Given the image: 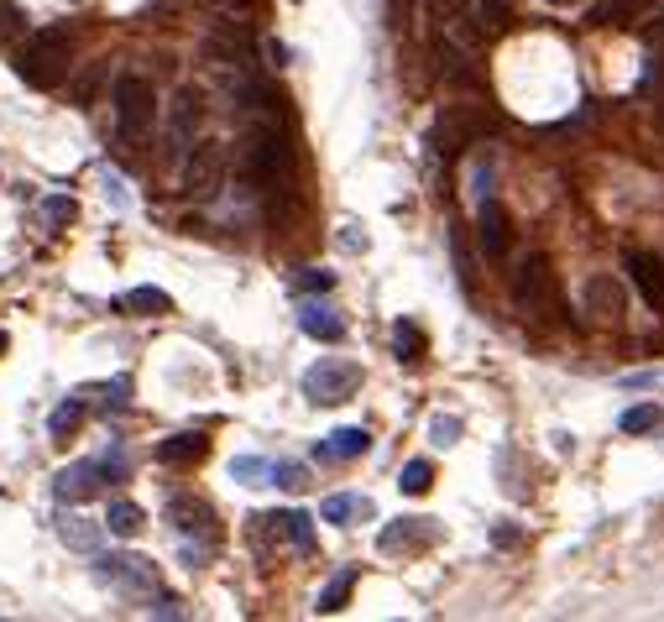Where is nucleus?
I'll return each mask as SVG.
<instances>
[{
  "instance_id": "bb28decb",
  "label": "nucleus",
  "mask_w": 664,
  "mask_h": 622,
  "mask_svg": "<svg viewBox=\"0 0 664 622\" xmlns=\"http://www.w3.org/2000/svg\"><path fill=\"white\" fill-rule=\"evenodd\" d=\"M231 476L246 481V487H262V476L272 481V460H262V455H236L231 460Z\"/></svg>"
},
{
  "instance_id": "ea45409f",
  "label": "nucleus",
  "mask_w": 664,
  "mask_h": 622,
  "mask_svg": "<svg viewBox=\"0 0 664 622\" xmlns=\"http://www.w3.org/2000/svg\"><path fill=\"white\" fill-rule=\"evenodd\" d=\"M549 6H570V0H549Z\"/></svg>"
},
{
  "instance_id": "a19ab883",
  "label": "nucleus",
  "mask_w": 664,
  "mask_h": 622,
  "mask_svg": "<svg viewBox=\"0 0 664 622\" xmlns=\"http://www.w3.org/2000/svg\"><path fill=\"white\" fill-rule=\"evenodd\" d=\"M0 351H6V335H0Z\"/></svg>"
},
{
  "instance_id": "58836bf2",
  "label": "nucleus",
  "mask_w": 664,
  "mask_h": 622,
  "mask_svg": "<svg viewBox=\"0 0 664 622\" xmlns=\"http://www.w3.org/2000/svg\"><path fill=\"white\" fill-rule=\"evenodd\" d=\"M340 230H346V236H340V246H351V251L366 246V236H356V225H340Z\"/></svg>"
},
{
  "instance_id": "a878e982",
  "label": "nucleus",
  "mask_w": 664,
  "mask_h": 622,
  "mask_svg": "<svg viewBox=\"0 0 664 622\" xmlns=\"http://www.w3.org/2000/svg\"><path fill=\"white\" fill-rule=\"evenodd\" d=\"M351 586H356V570H335L330 586L319 591V612H340V607H346V596H351Z\"/></svg>"
},
{
  "instance_id": "1a4fd4ad",
  "label": "nucleus",
  "mask_w": 664,
  "mask_h": 622,
  "mask_svg": "<svg viewBox=\"0 0 664 622\" xmlns=\"http://www.w3.org/2000/svg\"><path fill=\"white\" fill-rule=\"evenodd\" d=\"M95 581L121 586L126 596H152L157 591V570L142 555H95Z\"/></svg>"
},
{
  "instance_id": "473e14b6",
  "label": "nucleus",
  "mask_w": 664,
  "mask_h": 622,
  "mask_svg": "<svg viewBox=\"0 0 664 622\" xmlns=\"http://www.w3.org/2000/svg\"><path fill=\"white\" fill-rule=\"evenodd\" d=\"M100 466H105V481H126V476H131V460H126L121 445H110V450L100 455Z\"/></svg>"
},
{
  "instance_id": "7c9ffc66",
  "label": "nucleus",
  "mask_w": 664,
  "mask_h": 622,
  "mask_svg": "<svg viewBox=\"0 0 664 622\" xmlns=\"http://www.w3.org/2000/svg\"><path fill=\"white\" fill-rule=\"evenodd\" d=\"M21 32H27V16H21V6H16V0H0V48L16 42Z\"/></svg>"
},
{
  "instance_id": "f8f14e48",
  "label": "nucleus",
  "mask_w": 664,
  "mask_h": 622,
  "mask_svg": "<svg viewBox=\"0 0 664 622\" xmlns=\"http://www.w3.org/2000/svg\"><path fill=\"white\" fill-rule=\"evenodd\" d=\"M476 246H482V257H502V251L513 246L508 215H502V204H497L492 194L476 199Z\"/></svg>"
},
{
  "instance_id": "ddd939ff",
  "label": "nucleus",
  "mask_w": 664,
  "mask_h": 622,
  "mask_svg": "<svg viewBox=\"0 0 664 622\" xmlns=\"http://www.w3.org/2000/svg\"><path fill=\"white\" fill-rule=\"evenodd\" d=\"M581 304L591 319H623V288H617L612 272H597V278H586Z\"/></svg>"
},
{
  "instance_id": "9b49d317",
  "label": "nucleus",
  "mask_w": 664,
  "mask_h": 622,
  "mask_svg": "<svg viewBox=\"0 0 664 622\" xmlns=\"http://www.w3.org/2000/svg\"><path fill=\"white\" fill-rule=\"evenodd\" d=\"M100 487H105V466H100V460H79V466H63L53 476V497L58 502H89Z\"/></svg>"
},
{
  "instance_id": "423d86ee",
  "label": "nucleus",
  "mask_w": 664,
  "mask_h": 622,
  "mask_svg": "<svg viewBox=\"0 0 664 622\" xmlns=\"http://www.w3.org/2000/svg\"><path fill=\"white\" fill-rule=\"evenodd\" d=\"M487 126H492V115L482 105H445V115L434 121V152L450 163V157H461Z\"/></svg>"
},
{
  "instance_id": "4be33fe9",
  "label": "nucleus",
  "mask_w": 664,
  "mask_h": 622,
  "mask_svg": "<svg viewBox=\"0 0 664 622\" xmlns=\"http://www.w3.org/2000/svg\"><path fill=\"white\" fill-rule=\"evenodd\" d=\"M142 523H147V513L136 508V502H126V497H116V502H110V513H105V528L116 539H136V534H142Z\"/></svg>"
},
{
  "instance_id": "0eeeda50",
  "label": "nucleus",
  "mask_w": 664,
  "mask_h": 622,
  "mask_svg": "<svg viewBox=\"0 0 664 622\" xmlns=\"http://www.w3.org/2000/svg\"><path fill=\"white\" fill-rule=\"evenodd\" d=\"M356 387H361V366L356 361H340V356H330V361H319V366H309V372H304V398L309 403H325V408L356 398Z\"/></svg>"
},
{
  "instance_id": "c756f323",
  "label": "nucleus",
  "mask_w": 664,
  "mask_h": 622,
  "mask_svg": "<svg viewBox=\"0 0 664 622\" xmlns=\"http://www.w3.org/2000/svg\"><path fill=\"white\" fill-rule=\"evenodd\" d=\"M42 220H48V225H74L79 220V204L68 199V194H48V199H42Z\"/></svg>"
},
{
  "instance_id": "39448f33",
  "label": "nucleus",
  "mask_w": 664,
  "mask_h": 622,
  "mask_svg": "<svg viewBox=\"0 0 664 622\" xmlns=\"http://www.w3.org/2000/svg\"><path fill=\"white\" fill-rule=\"evenodd\" d=\"M225 168H231V157H225L220 142H194L183 152V194L189 199H215L225 189Z\"/></svg>"
},
{
  "instance_id": "f3484780",
  "label": "nucleus",
  "mask_w": 664,
  "mask_h": 622,
  "mask_svg": "<svg viewBox=\"0 0 664 622\" xmlns=\"http://www.w3.org/2000/svg\"><path fill=\"white\" fill-rule=\"evenodd\" d=\"M204 450H210V440H204L199 429H183V434H168V440L157 445V460H163V466H194V460H204Z\"/></svg>"
},
{
  "instance_id": "aec40b11",
  "label": "nucleus",
  "mask_w": 664,
  "mask_h": 622,
  "mask_svg": "<svg viewBox=\"0 0 664 622\" xmlns=\"http://www.w3.org/2000/svg\"><path fill=\"white\" fill-rule=\"evenodd\" d=\"M100 534H105V528L89 523V518H58V539H63L68 549H79V555H95V549H100Z\"/></svg>"
},
{
  "instance_id": "6e6552de",
  "label": "nucleus",
  "mask_w": 664,
  "mask_h": 622,
  "mask_svg": "<svg viewBox=\"0 0 664 622\" xmlns=\"http://www.w3.org/2000/svg\"><path fill=\"white\" fill-rule=\"evenodd\" d=\"M168 523H173L178 539H199L204 549L220 544V518H215V508L204 497H189V492L168 497Z\"/></svg>"
},
{
  "instance_id": "5701e85b",
  "label": "nucleus",
  "mask_w": 664,
  "mask_h": 622,
  "mask_svg": "<svg viewBox=\"0 0 664 622\" xmlns=\"http://www.w3.org/2000/svg\"><path fill=\"white\" fill-rule=\"evenodd\" d=\"M272 528H278V534H288L293 539V549H314V518L309 513H272Z\"/></svg>"
},
{
  "instance_id": "f704fd0d",
  "label": "nucleus",
  "mask_w": 664,
  "mask_h": 622,
  "mask_svg": "<svg viewBox=\"0 0 664 622\" xmlns=\"http://www.w3.org/2000/svg\"><path fill=\"white\" fill-rule=\"evenodd\" d=\"M330 283H335L330 272H319V267H304V272H299V283H293V288H299V293H330Z\"/></svg>"
},
{
  "instance_id": "20e7f679",
  "label": "nucleus",
  "mask_w": 664,
  "mask_h": 622,
  "mask_svg": "<svg viewBox=\"0 0 664 622\" xmlns=\"http://www.w3.org/2000/svg\"><path fill=\"white\" fill-rule=\"evenodd\" d=\"M513 304H518V314L539 319V325H549V319L560 314V283H555V272H549L544 257H529V262L518 267V278H513Z\"/></svg>"
},
{
  "instance_id": "2f4dec72",
  "label": "nucleus",
  "mask_w": 664,
  "mask_h": 622,
  "mask_svg": "<svg viewBox=\"0 0 664 622\" xmlns=\"http://www.w3.org/2000/svg\"><path fill=\"white\" fill-rule=\"evenodd\" d=\"M272 481H278V487H288V492H304V487H309V471L293 466V460H278V466H272Z\"/></svg>"
},
{
  "instance_id": "b1692460",
  "label": "nucleus",
  "mask_w": 664,
  "mask_h": 622,
  "mask_svg": "<svg viewBox=\"0 0 664 622\" xmlns=\"http://www.w3.org/2000/svg\"><path fill=\"white\" fill-rule=\"evenodd\" d=\"M79 424H84V398H63V403L48 413V434H53V440H68Z\"/></svg>"
},
{
  "instance_id": "c9c22d12",
  "label": "nucleus",
  "mask_w": 664,
  "mask_h": 622,
  "mask_svg": "<svg viewBox=\"0 0 664 622\" xmlns=\"http://www.w3.org/2000/svg\"><path fill=\"white\" fill-rule=\"evenodd\" d=\"M455 434H461V419H445V413H440V419L429 424V440L440 445V450H445V445H455Z\"/></svg>"
},
{
  "instance_id": "c85d7f7f",
  "label": "nucleus",
  "mask_w": 664,
  "mask_h": 622,
  "mask_svg": "<svg viewBox=\"0 0 664 622\" xmlns=\"http://www.w3.org/2000/svg\"><path fill=\"white\" fill-rule=\"evenodd\" d=\"M393 345H398V361H424V330L408 325V319L393 330Z\"/></svg>"
},
{
  "instance_id": "2eb2a0df",
  "label": "nucleus",
  "mask_w": 664,
  "mask_h": 622,
  "mask_svg": "<svg viewBox=\"0 0 664 622\" xmlns=\"http://www.w3.org/2000/svg\"><path fill=\"white\" fill-rule=\"evenodd\" d=\"M366 450H372V434H366L361 424H346V429H335V434L319 440V460H356Z\"/></svg>"
},
{
  "instance_id": "a211bd4d",
  "label": "nucleus",
  "mask_w": 664,
  "mask_h": 622,
  "mask_svg": "<svg viewBox=\"0 0 664 622\" xmlns=\"http://www.w3.org/2000/svg\"><path fill=\"white\" fill-rule=\"evenodd\" d=\"M434 539L429 518H398V528H382V549L387 555H398V549H419Z\"/></svg>"
},
{
  "instance_id": "412c9836",
  "label": "nucleus",
  "mask_w": 664,
  "mask_h": 622,
  "mask_svg": "<svg viewBox=\"0 0 664 622\" xmlns=\"http://www.w3.org/2000/svg\"><path fill=\"white\" fill-rule=\"evenodd\" d=\"M121 309L126 314H142V319H157V314H173V298L163 293V288H131L126 298H121Z\"/></svg>"
},
{
  "instance_id": "72a5a7b5",
  "label": "nucleus",
  "mask_w": 664,
  "mask_h": 622,
  "mask_svg": "<svg viewBox=\"0 0 664 622\" xmlns=\"http://www.w3.org/2000/svg\"><path fill=\"white\" fill-rule=\"evenodd\" d=\"M100 398H105V408H126L131 403V377H110L100 387Z\"/></svg>"
},
{
  "instance_id": "f03ea898",
  "label": "nucleus",
  "mask_w": 664,
  "mask_h": 622,
  "mask_svg": "<svg viewBox=\"0 0 664 622\" xmlns=\"http://www.w3.org/2000/svg\"><path fill=\"white\" fill-rule=\"evenodd\" d=\"M288 173H293V147H288V136H283L278 126L257 121V126L241 136V178L278 189V183H288Z\"/></svg>"
},
{
  "instance_id": "9d476101",
  "label": "nucleus",
  "mask_w": 664,
  "mask_h": 622,
  "mask_svg": "<svg viewBox=\"0 0 664 622\" xmlns=\"http://www.w3.org/2000/svg\"><path fill=\"white\" fill-rule=\"evenodd\" d=\"M199 121H204V95L183 84L178 95H173V110H168V157H183V152L194 147Z\"/></svg>"
},
{
  "instance_id": "e433bc0d",
  "label": "nucleus",
  "mask_w": 664,
  "mask_h": 622,
  "mask_svg": "<svg viewBox=\"0 0 664 622\" xmlns=\"http://www.w3.org/2000/svg\"><path fill=\"white\" fill-rule=\"evenodd\" d=\"M147 612H152V617H183V602H178V596H157Z\"/></svg>"
},
{
  "instance_id": "4468645a",
  "label": "nucleus",
  "mask_w": 664,
  "mask_h": 622,
  "mask_svg": "<svg viewBox=\"0 0 664 622\" xmlns=\"http://www.w3.org/2000/svg\"><path fill=\"white\" fill-rule=\"evenodd\" d=\"M628 272H633L638 293L649 298V309H664V262L649 257V251H628Z\"/></svg>"
},
{
  "instance_id": "4c0bfd02",
  "label": "nucleus",
  "mask_w": 664,
  "mask_h": 622,
  "mask_svg": "<svg viewBox=\"0 0 664 622\" xmlns=\"http://www.w3.org/2000/svg\"><path fill=\"white\" fill-rule=\"evenodd\" d=\"M215 6H220V11H231V16H241V11L257 6V0H215Z\"/></svg>"
},
{
  "instance_id": "6ab92c4d",
  "label": "nucleus",
  "mask_w": 664,
  "mask_h": 622,
  "mask_svg": "<svg viewBox=\"0 0 664 622\" xmlns=\"http://www.w3.org/2000/svg\"><path fill=\"white\" fill-rule=\"evenodd\" d=\"M372 497H356V492H335L325 497V508H319V518L325 523H351V518H372Z\"/></svg>"
},
{
  "instance_id": "f257e3e1",
  "label": "nucleus",
  "mask_w": 664,
  "mask_h": 622,
  "mask_svg": "<svg viewBox=\"0 0 664 622\" xmlns=\"http://www.w3.org/2000/svg\"><path fill=\"white\" fill-rule=\"evenodd\" d=\"M68 58H74V37L68 27H48V32H32L16 53V79L32 84V89H58L68 79Z\"/></svg>"
},
{
  "instance_id": "cd10ccee",
  "label": "nucleus",
  "mask_w": 664,
  "mask_h": 622,
  "mask_svg": "<svg viewBox=\"0 0 664 622\" xmlns=\"http://www.w3.org/2000/svg\"><path fill=\"white\" fill-rule=\"evenodd\" d=\"M617 424H623V434H654V429H659V403H638V408H628Z\"/></svg>"
},
{
  "instance_id": "7ed1b4c3",
  "label": "nucleus",
  "mask_w": 664,
  "mask_h": 622,
  "mask_svg": "<svg viewBox=\"0 0 664 622\" xmlns=\"http://www.w3.org/2000/svg\"><path fill=\"white\" fill-rule=\"evenodd\" d=\"M110 105H116V131L121 142H147L152 121H157V95H152V79L142 74H121L116 89H110Z\"/></svg>"
},
{
  "instance_id": "dca6fc26",
  "label": "nucleus",
  "mask_w": 664,
  "mask_h": 622,
  "mask_svg": "<svg viewBox=\"0 0 664 622\" xmlns=\"http://www.w3.org/2000/svg\"><path fill=\"white\" fill-rule=\"evenodd\" d=\"M299 330L314 335V340H340V335H346V319H340L330 304H314V298H304V304H299Z\"/></svg>"
},
{
  "instance_id": "393cba45",
  "label": "nucleus",
  "mask_w": 664,
  "mask_h": 622,
  "mask_svg": "<svg viewBox=\"0 0 664 622\" xmlns=\"http://www.w3.org/2000/svg\"><path fill=\"white\" fill-rule=\"evenodd\" d=\"M429 487H434V466H429V460H408L403 476H398V492L403 497H424Z\"/></svg>"
}]
</instances>
